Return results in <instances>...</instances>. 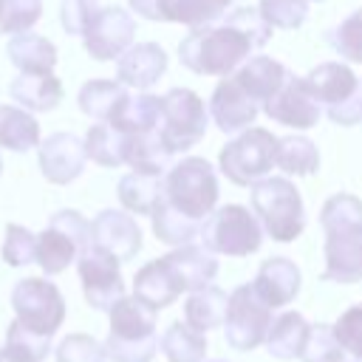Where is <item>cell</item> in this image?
Segmentation results:
<instances>
[{
    "instance_id": "obj_30",
    "label": "cell",
    "mask_w": 362,
    "mask_h": 362,
    "mask_svg": "<svg viewBox=\"0 0 362 362\" xmlns=\"http://www.w3.org/2000/svg\"><path fill=\"white\" fill-rule=\"evenodd\" d=\"M170 260L178 269L187 291H198V288L209 286L215 280V274H218L215 252H209L206 246H195V243L178 246V249L170 252Z\"/></svg>"
},
{
    "instance_id": "obj_17",
    "label": "cell",
    "mask_w": 362,
    "mask_h": 362,
    "mask_svg": "<svg viewBox=\"0 0 362 362\" xmlns=\"http://www.w3.org/2000/svg\"><path fill=\"white\" fill-rule=\"evenodd\" d=\"M37 161L40 170L45 175V181L51 184H71L82 175L88 153H85V141L74 133H51L40 150H37Z\"/></svg>"
},
{
    "instance_id": "obj_10",
    "label": "cell",
    "mask_w": 362,
    "mask_h": 362,
    "mask_svg": "<svg viewBox=\"0 0 362 362\" xmlns=\"http://www.w3.org/2000/svg\"><path fill=\"white\" fill-rule=\"evenodd\" d=\"M305 79L317 93L320 105H325V113L334 124L351 127L362 122V85L348 65L322 62Z\"/></svg>"
},
{
    "instance_id": "obj_7",
    "label": "cell",
    "mask_w": 362,
    "mask_h": 362,
    "mask_svg": "<svg viewBox=\"0 0 362 362\" xmlns=\"http://www.w3.org/2000/svg\"><path fill=\"white\" fill-rule=\"evenodd\" d=\"M201 243L215 255L246 257L260 249L263 226L260 221L240 204H226L209 212L201 226Z\"/></svg>"
},
{
    "instance_id": "obj_4",
    "label": "cell",
    "mask_w": 362,
    "mask_h": 362,
    "mask_svg": "<svg viewBox=\"0 0 362 362\" xmlns=\"http://www.w3.org/2000/svg\"><path fill=\"white\" fill-rule=\"evenodd\" d=\"M252 212L272 240L288 243L305 229V206L300 189L280 175H266L252 184Z\"/></svg>"
},
{
    "instance_id": "obj_34",
    "label": "cell",
    "mask_w": 362,
    "mask_h": 362,
    "mask_svg": "<svg viewBox=\"0 0 362 362\" xmlns=\"http://www.w3.org/2000/svg\"><path fill=\"white\" fill-rule=\"evenodd\" d=\"M286 74H288V71H286L277 59H272V57H252V59H246V62L235 71V79L263 105V102L283 85Z\"/></svg>"
},
{
    "instance_id": "obj_36",
    "label": "cell",
    "mask_w": 362,
    "mask_h": 362,
    "mask_svg": "<svg viewBox=\"0 0 362 362\" xmlns=\"http://www.w3.org/2000/svg\"><path fill=\"white\" fill-rule=\"evenodd\" d=\"M124 147H127V133H122L110 122L93 124L85 136L88 158L102 164V167H122L124 164Z\"/></svg>"
},
{
    "instance_id": "obj_24",
    "label": "cell",
    "mask_w": 362,
    "mask_h": 362,
    "mask_svg": "<svg viewBox=\"0 0 362 362\" xmlns=\"http://www.w3.org/2000/svg\"><path fill=\"white\" fill-rule=\"evenodd\" d=\"M232 8V0H156L161 23H184L189 28L209 25Z\"/></svg>"
},
{
    "instance_id": "obj_1",
    "label": "cell",
    "mask_w": 362,
    "mask_h": 362,
    "mask_svg": "<svg viewBox=\"0 0 362 362\" xmlns=\"http://www.w3.org/2000/svg\"><path fill=\"white\" fill-rule=\"evenodd\" d=\"M272 37V25L252 6H235L223 14V23L192 28L178 42L181 65L204 76H229L252 51L263 48Z\"/></svg>"
},
{
    "instance_id": "obj_31",
    "label": "cell",
    "mask_w": 362,
    "mask_h": 362,
    "mask_svg": "<svg viewBox=\"0 0 362 362\" xmlns=\"http://www.w3.org/2000/svg\"><path fill=\"white\" fill-rule=\"evenodd\" d=\"M110 124L119 127L122 133H156L161 124V96L153 93L127 96L116 110V116L110 119Z\"/></svg>"
},
{
    "instance_id": "obj_8",
    "label": "cell",
    "mask_w": 362,
    "mask_h": 362,
    "mask_svg": "<svg viewBox=\"0 0 362 362\" xmlns=\"http://www.w3.org/2000/svg\"><path fill=\"white\" fill-rule=\"evenodd\" d=\"M209 124V110L204 99L189 88H173L161 96V124L158 136L170 153H184L195 147Z\"/></svg>"
},
{
    "instance_id": "obj_11",
    "label": "cell",
    "mask_w": 362,
    "mask_h": 362,
    "mask_svg": "<svg viewBox=\"0 0 362 362\" xmlns=\"http://www.w3.org/2000/svg\"><path fill=\"white\" fill-rule=\"evenodd\" d=\"M11 308L14 320L37 334L54 337V331L65 320V300L62 291L45 277H25L11 288Z\"/></svg>"
},
{
    "instance_id": "obj_2",
    "label": "cell",
    "mask_w": 362,
    "mask_h": 362,
    "mask_svg": "<svg viewBox=\"0 0 362 362\" xmlns=\"http://www.w3.org/2000/svg\"><path fill=\"white\" fill-rule=\"evenodd\" d=\"M320 223L325 229V272L322 280L331 283H359L362 280V201L351 192L331 195L320 209Z\"/></svg>"
},
{
    "instance_id": "obj_42",
    "label": "cell",
    "mask_w": 362,
    "mask_h": 362,
    "mask_svg": "<svg viewBox=\"0 0 362 362\" xmlns=\"http://www.w3.org/2000/svg\"><path fill=\"white\" fill-rule=\"evenodd\" d=\"M257 11L272 28H300L308 17L305 0H260Z\"/></svg>"
},
{
    "instance_id": "obj_14",
    "label": "cell",
    "mask_w": 362,
    "mask_h": 362,
    "mask_svg": "<svg viewBox=\"0 0 362 362\" xmlns=\"http://www.w3.org/2000/svg\"><path fill=\"white\" fill-rule=\"evenodd\" d=\"M263 113L277 124H286V127H294V130H308L320 122L322 105H320L317 93L311 90L308 79L294 76L288 71L283 85L263 102Z\"/></svg>"
},
{
    "instance_id": "obj_39",
    "label": "cell",
    "mask_w": 362,
    "mask_h": 362,
    "mask_svg": "<svg viewBox=\"0 0 362 362\" xmlns=\"http://www.w3.org/2000/svg\"><path fill=\"white\" fill-rule=\"evenodd\" d=\"M303 362H345V351L334 337V328L325 322H317L308 328L305 345L300 351Z\"/></svg>"
},
{
    "instance_id": "obj_41",
    "label": "cell",
    "mask_w": 362,
    "mask_h": 362,
    "mask_svg": "<svg viewBox=\"0 0 362 362\" xmlns=\"http://www.w3.org/2000/svg\"><path fill=\"white\" fill-rule=\"evenodd\" d=\"M328 45L348 62H362V8L328 31Z\"/></svg>"
},
{
    "instance_id": "obj_28",
    "label": "cell",
    "mask_w": 362,
    "mask_h": 362,
    "mask_svg": "<svg viewBox=\"0 0 362 362\" xmlns=\"http://www.w3.org/2000/svg\"><path fill=\"white\" fill-rule=\"evenodd\" d=\"M150 218H153V232H156V238L161 240V243H167V246H187V243H192L195 238H201V226H204V221H195V218H189V215H184L181 209H175L167 198H161L158 204H156V209L150 212Z\"/></svg>"
},
{
    "instance_id": "obj_18",
    "label": "cell",
    "mask_w": 362,
    "mask_h": 362,
    "mask_svg": "<svg viewBox=\"0 0 362 362\" xmlns=\"http://www.w3.org/2000/svg\"><path fill=\"white\" fill-rule=\"evenodd\" d=\"M93 246L110 252L116 260H133L141 249V229L133 215L122 209H102L90 221Z\"/></svg>"
},
{
    "instance_id": "obj_5",
    "label": "cell",
    "mask_w": 362,
    "mask_h": 362,
    "mask_svg": "<svg viewBox=\"0 0 362 362\" xmlns=\"http://www.w3.org/2000/svg\"><path fill=\"white\" fill-rule=\"evenodd\" d=\"M164 198L195 221H206L218 204V175L206 158L189 156L167 170Z\"/></svg>"
},
{
    "instance_id": "obj_25",
    "label": "cell",
    "mask_w": 362,
    "mask_h": 362,
    "mask_svg": "<svg viewBox=\"0 0 362 362\" xmlns=\"http://www.w3.org/2000/svg\"><path fill=\"white\" fill-rule=\"evenodd\" d=\"M127 85L113 82V79H88L79 88V110L96 122H110L116 116V110L122 107V102L127 99Z\"/></svg>"
},
{
    "instance_id": "obj_50",
    "label": "cell",
    "mask_w": 362,
    "mask_h": 362,
    "mask_svg": "<svg viewBox=\"0 0 362 362\" xmlns=\"http://www.w3.org/2000/svg\"><path fill=\"white\" fill-rule=\"evenodd\" d=\"M0 173H3V161H0Z\"/></svg>"
},
{
    "instance_id": "obj_23",
    "label": "cell",
    "mask_w": 362,
    "mask_h": 362,
    "mask_svg": "<svg viewBox=\"0 0 362 362\" xmlns=\"http://www.w3.org/2000/svg\"><path fill=\"white\" fill-rule=\"evenodd\" d=\"M6 54H8L11 65L25 74H48L57 65V45L31 31L14 34L6 45Z\"/></svg>"
},
{
    "instance_id": "obj_52",
    "label": "cell",
    "mask_w": 362,
    "mask_h": 362,
    "mask_svg": "<svg viewBox=\"0 0 362 362\" xmlns=\"http://www.w3.org/2000/svg\"><path fill=\"white\" fill-rule=\"evenodd\" d=\"M314 3H320V0H314Z\"/></svg>"
},
{
    "instance_id": "obj_21",
    "label": "cell",
    "mask_w": 362,
    "mask_h": 362,
    "mask_svg": "<svg viewBox=\"0 0 362 362\" xmlns=\"http://www.w3.org/2000/svg\"><path fill=\"white\" fill-rule=\"evenodd\" d=\"M252 286L269 308L288 305L300 294V269L288 257H269L257 269V277Z\"/></svg>"
},
{
    "instance_id": "obj_6",
    "label": "cell",
    "mask_w": 362,
    "mask_h": 362,
    "mask_svg": "<svg viewBox=\"0 0 362 362\" xmlns=\"http://www.w3.org/2000/svg\"><path fill=\"white\" fill-rule=\"evenodd\" d=\"M90 246H93L90 223L76 209H59L51 215L48 226L37 235V260L34 263L45 274H59Z\"/></svg>"
},
{
    "instance_id": "obj_26",
    "label": "cell",
    "mask_w": 362,
    "mask_h": 362,
    "mask_svg": "<svg viewBox=\"0 0 362 362\" xmlns=\"http://www.w3.org/2000/svg\"><path fill=\"white\" fill-rule=\"evenodd\" d=\"M308 322L297 311H283L272 320L266 334V348L274 359H300V351L308 337Z\"/></svg>"
},
{
    "instance_id": "obj_13",
    "label": "cell",
    "mask_w": 362,
    "mask_h": 362,
    "mask_svg": "<svg viewBox=\"0 0 362 362\" xmlns=\"http://www.w3.org/2000/svg\"><path fill=\"white\" fill-rule=\"evenodd\" d=\"M122 260H116L110 252L90 246L79 255V283L82 294L90 308L96 311H110L122 297H124V277L119 269Z\"/></svg>"
},
{
    "instance_id": "obj_38",
    "label": "cell",
    "mask_w": 362,
    "mask_h": 362,
    "mask_svg": "<svg viewBox=\"0 0 362 362\" xmlns=\"http://www.w3.org/2000/svg\"><path fill=\"white\" fill-rule=\"evenodd\" d=\"M161 351L170 362H204L206 337L187 322H173L161 337Z\"/></svg>"
},
{
    "instance_id": "obj_33",
    "label": "cell",
    "mask_w": 362,
    "mask_h": 362,
    "mask_svg": "<svg viewBox=\"0 0 362 362\" xmlns=\"http://www.w3.org/2000/svg\"><path fill=\"white\" fill-rule=\"evenodd\" d=\"M226 305H229V297L218 286L209 283V286H204V288H198V291H192L187 297V303H184V320L195 331L206 334L209 328L223 325Z\"/></svg>"
},
{
    "instance_id": "obj_32",
    "label": "cell",
    "mask_w": 362,
    "mask_h": 362,
    "mask_svg": "<svg viewBox=\"0 0 362 362\" xmlns=\"http://www.w3.org/2000/svg\"><path fill=\"white\" fill-rule=\"evenodd\" d=\"M161 198H164V175L133 170L119 181V201L133 215H150Z\"/></svg>"
},
{
    "instance_id": "obj_48",
    "label": "cell",
    "mask_w": 362,
    "mask_h": 362,
    "mask_svg": "<svg viewBox=\"0 0 362 362\" xmlns=\"http://www.w3.org/2000/svg\"><path fill=\"white\" fill-rule=\"evenodd\" d=\"M204 362H226V359H204Z\"/></svg>"
},
{
    "instance_id": "obj_47",
    "label": "cell",
    "mask_w": 362,
    "mask_h": 362,
    "mask_svg": "<svg viewBox=\"0 0 362 362\" xmlns=\"http://www.w3.org/2000/svg\"><path fill=\"white\" fill-rule=\"evenodd\" d=\"M130 3V8L136 11V14H141L144 20H156L158 23V14H156V0H127Z\"/></svg>"
},
{
    "instance_id": "obj_49",
    "label": "cell",
    "mask_w": 362,
    "mask_h": 362,
    "mask_svg": "<svg viewBox=\"0 0 362 362\" xmlns=\"http://www.w3.org/2000/svg\"><path fill=\"white\" fill-rule=\"evenodd\" d=\"M232 3H243V0H232Z\"/></svg>"
},
{
    "instance_id": "obj_29",
    "label": "cell",
    "mask_w": 362,
    "mask_h": 362,
    "mask_svg": "<svg viewBox=\"0 0 362 362\" xmlns=\"http://www.w3.org/2000/svg\"><path fill=\"white\" fill-rule=\"evenodd\" d=\"M0 147L14 153H28L40 147V122L31 110L0 105Z\"/></svg>"
},
{
    "instance_id": "obj_3",
    "label": "cell",
    "mask_w": 362,
    "mask_h": 362,
    "mask_svg": "<svg viewBox=\"0 0 362 362\" xmlns=\"http://www.w3.org/2000/svg\"><path fill=\"white\" fill-rule=\"evenodd\" d=\"M156 308L139 297H122L110 308V331L105 339V354L110 362H153L158 351L156 337Z\"/></svg>"
},
{
    "instance_id": "obj_44",
    "label": "cell",
    "mask_w": 362,
    "mask_h": 362,
    "mask_svg": "<svg viewBox=\"0 0 362 362\" xmlns=\"http://www.w3.org/2000/svg\"><path fill=\"white\" fill-rule=\"evenodd\" d=\"M3 260L8 266H25L37 260V235L28 232L20 223L6 226V240H3Z\"/></svg>"
},
{
    "instance_id": "obj_20",
    "label": "cell",
    "mask_w": 362,
    "mask_h": 362,
    "mask_svg": "<svg viewBox=\"0 0 362 362\" xmlns=\"http://www.w3.org/2000/svg\"><path fill=\"white\" fill-rule=\"evenodd\" d=\"M164 71H167V54L158 42L130 45L116 62V79L136 90H147L150 85H156L164 76Z\"/></svg>"
},
{
    "instance_id": "obj_35",
    "label": "cell",
    "mask_w": 362,
    "mask_h": 362,
    "mask_svg": "<svg viewBox=\"0 0 362 362\" xmlns=\"http://www.w3.org/2000/svg\"><path fill=\"white\" fill-rule=\"evenodd\" d=\"M51 351V337L25 328L23 322H11L6 331V345L0 348V362H42Z\"/></svg>"
},
{
    "instance_id": "obj_12",
    "label": "cell",
    "mask_w": 362,
    "mask_h": 362,
    "mask_svg": "<svg viewBox=\"0 0 362 362\" xmlns=\"http://www.w3.org/2000/svg\"><path fill=\"white\" fill-rule=\"evenodd\" d=\"M272 325V308L263 303V297L255 291L252 283L238 286L229 294V305H226V317H223V331H226V342L235 351H252L260 342H266Z\"/></svg>"
},
{
    "instance_id": "obj_9",
    "label": "cell",
    "mask_w": 362,
    "mask_h": 362,
    "mask_svg": "<svg viewBox=\"0 0 362 362\" xmlns=\"http://www.w3.org/2000/svg\"><path fill=\"white\" fill-rule=\"evenodd\" d=\"M274 153H277V136H272V130L266 127H246L238 139H232L221 156V173L238 184V187H249L257 184L260 178H266L274 167Z\"/></svg>"
},
{
    "instance_id": "obj_37",
    "label": "cell",
    "mask_w": 362,
    "mask_h": 362,
    "mask_svg": "<svg viewBox=\"0 0 362 362\" xmlns=\"http://www.w3.org/2000/svg\"><path fill=\"white\" fill-rule=\"evenodd\" d=\"M274 164L288 173V175H311L320 167V153L317 144L305 136H286L277 139V153H274Z\"/></svg>"
},
{
    "instance_id": "obj_45",
    "label": "cell",
    "mask_w": 362,
    "mask_h": 362,
    "mask_svg": "<svg viewBox=\"0 0 362 362\" xmlns=\"http://www.w3.org/2000/svg\"><path fill=\"white\" fill-rule=\"evenodd\" d=\"M331 328H334V337L342 345V351L351 354L354 359H362V303L342 311Z\"/></svg>"
},
{
    "instance_id": "obj_40",
    "label": "cell",
    "mask_w": 362,
    "mask_h": 362,
    "mask_svg": "<svg viewBox=\"0 0 362 362\" xmlns=\"http://www.w3.org/2000/svg\"><path fill=\"white\" fill-rule=\"evenodd\" d=\"M42 17V0H0V34L31 31Z\"/></svg>"
},
{
    "instance_id": "obj_15",
    "label": "cell",
    "mask_w": 362,
    "mask_h": 362,
    "mask_svg": "<svg viewBox=\"0 0 362 362\" xmlns=\"http://www.w3.org/2000/svg\"><path fill=\"white\" fill-rule=\"evenodd\" d=\"M133 34H136V20L130 17V11L119 6H107L96 11L82 40H85V51L93 59L107 62V59H119L133 45Z\"/></svg>"
},
{
    "instance_id": "obj_43",
    "label": "cell",
    "mask_w": 362,
    "mask_h": 362,
    "mask_svg": "<svg viewBox=\"0 0 362 362\" xmlns=\"http://www.w3.org/2000/svg\"><path fill=\"white\" fill-rule=\"evenodd\" d=\"M54 354L57 362H107L105 345L90 334H68Z\"/></svg>"
},
{
    "instance_id": "obj_27",
    "label": "cell",
    "mask_w": 362,
    "mask_h": 362,
    "mask_svg": "<svg viewBox=\"0 0 362 362\" xmlns=\"http://www.w3.org/2000/svg\"><path fill=\"white\" fill-rule=\"evenodd\" d=\"M173 153L164 147L158 130L156 133H127V147H124V164L136 173H150V175H164L170 170Z\"/></svg>"
},
{
    "instance_id": "obj_16",
    "label": "cell",
    "mask_w": 362,
    "mask_h": 362,
    "mask_svg": "<svg viewBox=\"0 0 362 362\" xmlns=\"http://www.w3.org/2000/svg\"><path fill=\"white\" fill-rule=\"evenodd\" d=\"M257 110H260V102L235 79V74L223 76L215 85L212 99H209V116L223 133L246 130L249 124H255Z\"/></svg>"
},
{
    "instance_id": "obj_19",
    "label": "cell",
    "mask_w": 362,
    "mask_h": 362,
    "mask_svg": "<svg viewBox=\"0 0 362 362\" xmlns=\"http://www.w3.org/2000/svg\"><path fill=\"white\" fill-rule=\"evenodd\" d=\"M181 291H187V286H184L178 269L173 266L170 255L144 263L133 277V297H139L141 303H147L156 311L173 305Z\"/></svg>"
},
{
    "instance_id": "obj_22",
    "label": "cell",
    "mask_w": 362,
    "mask_h": 362,
    "mask_svg": "<svg viewBox=\"0 0 362 362\" xmlns=\"http://www.w3.org/2000/svg\"><path fill=\"white\" fill-rule=\"evenodd\" d=\"M8 93L20 107H25L31 113H45V110H54L62 102V82L54 76V71H48V74L20 71L11 79Z\"/></svg>"
},
{
    "instance_id": "obj_46",
    "label": "cell",
    "mask_w": 362,
    "mask_h": 362,
    "mask_svg": "<svg viewBox=\"0 0 362 362\" xmlns=\"http://www.w3.org/2000/svg\"><path fill=\"white\" fill-rule=\"evenodd\" d=\"M99 11V0H62L59 23L71 37H82Z\"/></svg>"
},
{
    "instance_id": "obj_51",
    "label": "cell",
    "mask_w": 362,
    "mask_h": 362,
    "mask_svg": "<svg viewBox=\"0 0 362 362\" xmlns=\"http://www.w3.org/2000/svg\"><path fill=\"white\" fill-rule=\"evenodd\" d=\"M354 362H362V359H354Z\"/></svg>"
}]
</instances>
